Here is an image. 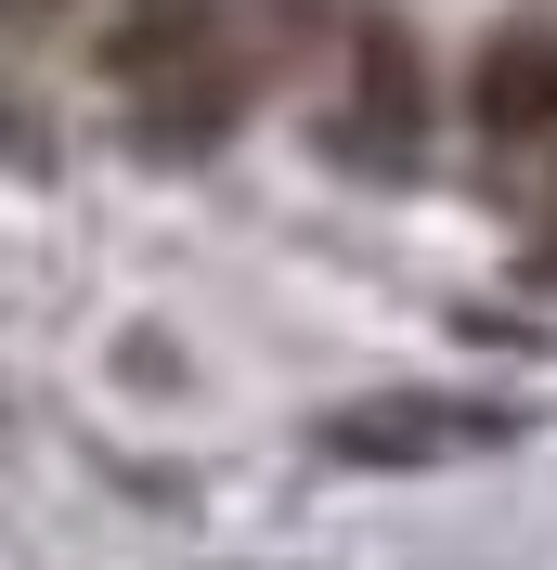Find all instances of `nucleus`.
I'll return each instance as SVG.
<instances>
[{
    "label": "nucleus",
    "mask_w": 557,
    "mask_h": 570,
    "mask_svg": "<svg viewBox=\"0 0 557 570\" xmlns=\"http://www.w3.org/2000/svg\"><path fill=\"white\" fill-rule=\"evenodd\" d=\"M480 117L492 130H557V13H531L480 52Z\"/></svg>",
    "instance_id": "nucleus-3"
},
{
    "label": "nucleus",
    "mask_w": 557,
    "mask_h": 570,
    "mask_svg": "<svg viewBox=\"0 0 557 570\" xmlns=\"http://www.w3.org/2000/svg\"><path fill=\"white\" fill-rule=\"evenodd\" d=\"M492 441H506L492 402H363V415H338L350 466H441V454H492Z\"/></svg>",
    "instance_id": "nucleus-2"
},
{
    "label": "nucleus",
    "mask_w": 557,
    "mask_h": 570,
    "mask_svg": "<svg viewBox=\"0 0 557 570\" xmlns=\"http://www.w3.org/2000/svg\"><path fill=\"white\" fill-rule=\"evenodd\" d=\"M285 39H299L285 0H143L105 66L156 105V130H169V117L182 130H221V105H246V78L273 66Z\"/></svg>",
    "instance_id": "nucleus-1"
}]
</instances>
